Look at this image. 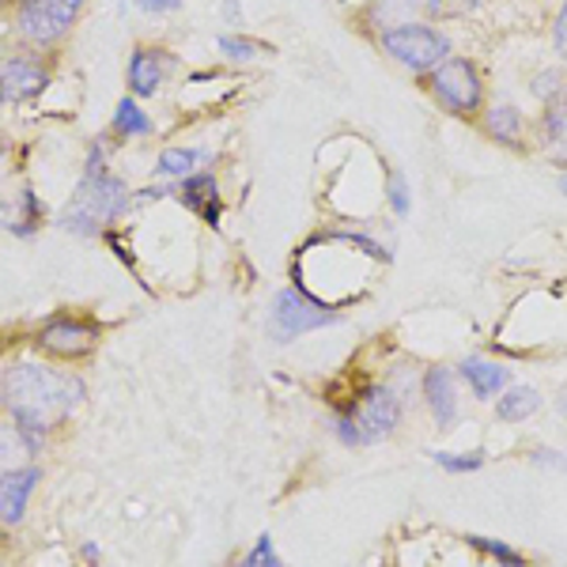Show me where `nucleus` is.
I'll return each instance as SVG.
<instances>
[{"instance_id":"nucleus-1","label":"nucleus","mask_w":567,"mask_h":567,"mask_svg":"<svg viewBox=\"0 0 567 567\" xmlns=\"http://www.w3.org/2000/svg\"><path fill=\"white\" fill-rule=\"evenodd\" d=\"M84 405V382L53 363H12L0 374V409L12 424L50 435Z\"/></svg>"},{"instance_id":"nucleus-2","label":"nucleus","mask_w":567,"mask_h":567,"mask_svg":"<svg viewBox=\"0 0 567 567\" xmlns=\"http://www.w3.org/2000/svg\"><path fill=\"white\" fill-rule=\"evenodd\" d=\"M125 200H130L125 197V186L103 171V144H95L87 159V171H84V182H80L76 197H72V205L65 208V216H61V227L80 231V235H95V231H103L106 224H114V216L125 208Z\"/></svg>"},{"instance_id":"nucleus-3","label":"nucleus","mask_w":567,"mask_h":567,"mask_svg":"<svg viewBox=\"0 0 567 567\" xmlns=\"http://www.w3.org/2000/svg\"><path fill=\"white\" fill-rule=\"evenodd\" d=\"M401 424V401L390 386H368L349 413H337V432L344 446H368L393 435Z\"/></svg>"},{"instance_id":"nucleus-4","label":"nucleus","mask_w":567,"mask_h":567,"mask_svg":"<svg viewBox=\"0 0 567 567\" xmlns=\"http://www.w3.org/2000/svg\"><path fill=\"white\" fill-rule=\"evenodd\" d=\"M427 91L435 95V103L451 114H484V80L481 69L465 58H446L443 65L427 72Z\"/></svg>"},{"instance_id":"nucleus-5","label":"nucleus","mask_w":567,"mask_h":567,"mask_svg":"<svg viewBox=\"0 0 567 567\" xmlns=\"http://www.w3.org/2000/svg\"><path fill=\"white\" fill-rule=\"evenodd\" d=\"M379 42H382V50L409 72H432L435 65H443V61L451 58V42H446V34L435 31L432 23L390 27V31L379 34Z\"/></svg>"},{"instance_id":"nucleus-6","label":"nucleus","mask_w":567,"mask_h":567,"mask_svg":"<svg viewBox=\"0 0 567 567\" xmlns=\"http://www.w3.org/2000/svg\"><path fill=\"white\" fill-rule=\"evenodd\" d=\"M84 0H20V23L23 39H31L34 45H53L69 34V27L76 23Z\"/></svg>"},{"instance_id":"nucleus-7","label":"nucleus","mask_w":567,"mask_h":567,"mask_svg":"<svg viewBox=\"0 0 567 567\" xmlns=\"http://www.w3.org/2000/svg\"><path fill=\"white\" fill-rule=\"evenodd\" d=\"M99 344V329L84 322V318H53L39 329L34 337V349L50 360H61V363H76V360H87Z\"/></svg>"},{"instance_id":"nucleus-8","label":"nucleus","mask_w":567,"mask_h":567,"mask_svg":"<svg viewBox=\"0 0 567 567\" xmlns=\"http://www.w3.org/2000/svg\"><path fill=\"white\" fill-rule=\"evenodd\" d=\"M329 322H337L333 310L318 307L315 299H307L303 291H296V288L280 291L277 303H272V333H277L280 341H291V337L310 333V329H322Z\"/></svg>"},{"instance_id":"nucleus-9","label":"nucleus","mask_w":567,"mask_h":567,"mask_svg":"<svg viewBox=\"0 0 567 567\" xmlns=\"http://www.w3.org/2000/svg\"><path fill=\"white\" fill-rule=\"evenodd\" d=\"M50 84V69L39 58H8L0 61V95L8 103H27V99L42 95Z\"/></svg>"},{"instance_id":"nucleus-10","label":"nucleus","mask_w":567,"mask_h":567,"mask_svg":"<svg viewBox=\"0 0 567 567\" xmlns=\"http://www.w3.org/2000/svg\"><path fill=\"white\" fill-rule=\"evenodd\" d=\"M34 484H39V470L23 465V470L0 473V523L16 526L27 515V499H31Z\"/></svg>"},{"instance_id":"nucleus-11","label":"nucleus","mask_w":567,"mask_h":567,"mask_svg":"<svg viewBox=\"0 0 567 567\" xmlns=\"http://www.w3.org/2000/svg\"><path fill=\"white\" fill-rule=\"evenodd\" d=\"M424 401L432 409L439 427H451L458 420V386H454V371L432 368L424 374Z\"/></svg>"},{"instance_id":"nucleus-12","label":"nucleus","mask_w":567,"mask_h":567,"mask_svg":"<svg viewBox=\"0 0 567 567\" xmlns=\"http://www.w3.org/2000/svg\"><path fill=\"white\" fill-rule=\"evenodd\" d=\"M424 16H432L435 20V0H374V4L368 8V20L379 27V31L420 23Z\"/></svg>"},{"instance_id":"nucleus-13","label":"nucleus","mask_w":567,"mask_h":567,"mask_svg":"<svg viewBox=\"0 0 567 567\" xmlns=\"http://www.w3.org/2000/svg\"><path fill=\"white\" fill-rule=\"evenodd\" d=\"M175 69V61L167 58L163 50H141V53H133V61H130V87H133V95H155V87L163 84V76Z\"/></svg>"},{"instance_id":"nucleus-14","label":"nucleus","mask_w":567,"mask_h":567,"mask_svg":"<svg viewBox=\"0 0 567 567\" xmlns=\"http://www.w3.org/2000/svg\"><path fill=\"white\" fill-rule=\"evenodd\" d=\"M39 443H42V435L27 432V427H20V424L0 427V473L31 465V454L39 451Z\"/></svg>"},{"instance_id":"nucleus-15","label":"nucleus","mask_w":567,"mask_h":567,"mask_svg":"<svg viewBox=\"0 0 567 567\" xmlns=\"http://www.w3.org/2000/svg\"><path fill=\"white\" fill-rule=\"evenodd\" d=\"M484 133H488L492 141L507 144V148H523V144H526V122H523V114H518L515 106H507V103L484 110Z\"/></svg>"},{"instance_id":"nucleus-16","label":"nucleus","mask_w":567,"mask_h":567,"mask_svg":"<svg viewBox=\"0 0 567 567\" xmlns=\"http://www.w3.org/2000/svg\"><path fill=\"white\" fill-rule=\"evenodd\" d=\"M542 148L553 155L560 167H567V95L556 103H545L542 114Z\"/></svg>"},{"instance_id":"nucleus-17","label":"nucleus","mask_w":567,"mask_h":567,"mask_svg":"<svg viewBox=\"0 0 567 567\" xmlns=\"http://www.w3.org/2000/svg\"><path fill=\"white\" fill-rule=\"evenodd\" d=\"M462 379L470 382L477 398H496L499 390L511 386V371L503 363H492V360H465L462 363Z\"/></svg>"},{"instance_id":"nucleus-18","label":"nucleus","mask_w":567,"mask_h":567,"mask_svg":"<svg viewBox=\"0 0 567 567\" xmlns=\"http://www.w3.org/2000/svg\"><path fill=\"white\" fill-rule=\"evenodd\" d=\"M537 409H542V393H537V390H529V386H507V393H503L499 405H496V416L507 420V424H515V420L534 416Z\"/></svg>"},{"instance_id":"nucleus-19","label":"nucleus","mask_w":567,"mask_h":567,"mask_svg":"<svg viewBox=\"0 0 567 567\" xmlns=\"http://www.w3.org/2000/svg\"><path fill=\"white\" fill-rule=\"evenodd\" d=\"M200 163H208V152H200V148H167L159 155V175L163 178H194Z\"/></svg>"},{"instance_id":"nucleus-20","label":"nucleus","mask_w":567,"mask_h":567,"mask_svg":"<svg viewBox=\"0 0 567 567\" xmlns=\"http://www.w3.org/2000/svg\"><path fill=\"white\" fill-rule=\"evenodd\" d=\"M114 133L117 136H148L152 122H148V114L133 103V99H122L114 110Z\"/></svg>"},{"instance_id":"nucleus-21","label":"nucleus","mask_w":567,"mask_h":567,"mask_svg":"<svg viewBox=\"0 0 567 567\" xmlns=\"http://www.w3.org/2000/svg\"><path fill=\"white\" fill-rule=\"evenodd\" d=\"M534 95L542 99V103H556L560 95H567V87H564V72H556V69H545L542 76H534Z\"/></svg>"},{"instance_id":"nucleus-22","label":"nucleus","mask_w":567,"mask_h":567,"mask_svg":"<svg viewBox=\"0 0 567 567\" xmlns=\"http://www.w3.org/2000/svg\"><path fill=\"white\" fill-rule=\"evenodd\" d=\"M219 50H224V58H231V61H250V58H258L261 45L254 39H243V34H224V39H219Z\"/></svg>"},{"instance_id":"nucleus-23","label":"nucleus","mask_w":567,"mask_h":567,"mask_svg":"<svg viewBox=\"0 0 567 567\" xmlns=\"http://www.w3.org/2000/svg\"><path fill=\"white\" fill-rule=\"evenodd\" d=\"M473 548H481V553H492L499 564H511V567H526L523 556L515 553V548H507V545H499V542H488V537H470Z\"/></svg>"},{"instance_id":"nucleus-24","label":"nucleus","mask_w":567,"mask_h":567,"mask_svg":"<svg viewBox=\"0 0 567 567\" xmlns=\"http://www.w3.org/2000/svg\"><path fill=\"white\" fill-rule=\"evenodd\" d=\"M435 462L443 465L446 473H473L484 465L481 454H435Z\"/></svg>"},{"instance_id":"nucleus-25","label":"nucleus","mask_w":567,"mask_h":567,"mask_svg":"<svg viewBox=\"0 0 567 567\" xmlns=\"http://www.w3.org/2000/svg\"><path fill=\"white\" fill-rule=\"evenodd\" d=\"M386 194H390L393 213L405 216V213H409V189H405V178H401L398 171H390V178H386Z\"/></svg>"},{"instance_id":"nucleus-26","label":"nucleus","mask_w":567,"mask_h":567,"mask_svg":"<svg viewBox=\"0 0 567 567\" xmlns=\"http://www.w3.org/2000/svg\"><path fill=\"white\" fill-rule=\"evenodd\" d=\"M239 567H280L277 556H272V542H269V537H258V545H254L250 560L239 564Z\"/></svg>"},{"instance_id":"nucleus-27","label":"nucleus","mask_w":567,"mask_h":567,"mask_svg":"<svg viewBox=\"0 0 567 567\" xmlns=\"http://www.w3.org/2000/svg\"><path fill=\"white\" fill-rule=\"evenodd\" d=\"M477 0H435V20H446V16H465Z\"/></svg>"},{"instance_id":"nucleus-28","label":"nucleus","mask_w":567,"mask_h":567,"mask_svg":"<svg viewBox=\"0 0 567 567\" xmlns=\"http://www.w3.org/2000/svg\"><path fill=\"white\" fill-rule=\"evenodd\" d=\"M553 45H556V53L567 61V0H564L560 16H556V23H553Z\"/></svg>"},{"instance_id":"nucleus-29","label":"nucleus","mask_w":567,"mask_h":567,"mask_svg":"<svg viewBox=\"0 0 567 567\" xmlns=\"http://www.w3.org/2000/svg\"><path fill=\"white\" fill-rule=\"evenodd\" d=\"M144 12H175L178 0H141Z\"/></svg>"},{"instance_id":"nucleus-30","label":"nucleus","mask_w":567,"mask_h":567,"mask_svg":"<svg viewBox=\"0 0 567 567\" xmlns=\"http://www.w3.org/2000/svg\"><path fill=\"white\" fill-rule=\"evenodd\" d=\"M227 20H231V23H239V0H227Z\"/></svg>"},{"instance_id":"nucleus-31","label":"nucleus","mask_w":567,"mask_h":567,"mask_svg":"<svg viewBox=\"0 0 567 567\" xmlns=\"http://www.w3.org/2000/svg\"><path fill=\"white\" fill-rule=\"evenodd\" d=\"M560 413H564V420H567V386L560 390Z\"/></svg>"},{"instance_id":"nucleus-32","label":"nucleus","mask_w":567,"mask_h":567,"mask_svg":"<svg viewBox=\"0 0 567 567\" xmlns=\"http://www.w3.org/2000/svg\"><path fill=\"white\" fill-rule=\"evenodd\" d=\"M560 189H564V194H567V175L560 178Z\"/></svg>"},{"instance_id":"nucleus-33","label":"nucleus","mask_w":567,"mask_h":567,"mask_svg":"<svg viewBox=\"0 0 567 567\" xmlns=\"http://www.w3.org/2000/svg\"><path fill=\"white\" fill-rule=\"evenodd\" d=\"M0 103H4V95H0Z\"/></svg>"}]
</instances>
